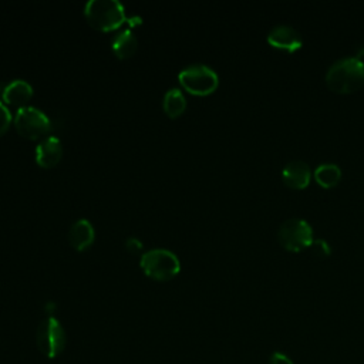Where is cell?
<instances>
[{
	"mask_svg": "<svg viewBox=\"0 0 364 364\" xmlns=\"http://www.w3.org/2000/svg\"><path fill=\"white\" fill-rule=\"evenodd\" d=\"M326 82L336 92H351L364 82V61L346 55L333 61L326 71Z\"/></svg>",
	"mask_w": 364,
	"mask_h": 364,
	"instance_id": "obj_1",
	"label": "cell"
},
{
	"mask_svg": "<svg viewBox=\"0 0 364 364\" xmlns=\"http://www.w3.org/2000/svg\"><path fill=\"white\" fill-rule=\"evenodd\" d=\"M84 14L94 27L101 30H114L125 20V9L118 0H88Z\"/></svg>",
	"mask_w": 364,
	"mask_h": 364,
	"instance_id": "obj_2",
	"label": "cell"
},
{
	"mask_svg": "<svg viewBox=\"0 0 364 364\" xmlns=\"http://www.w3.org/2000/svg\"><path fill=\"white\" fill-rule=\"evenodd\" d=\"M139 263L148 276L158 280L169 279L175 276L181 269L179 257L173 252L162 247L144 252L141 255Z\"/></svg>",
	"mask_w": 364,
	"mask_h": 364,
	"instance_id": "obj_3",
	"label": "cell"
},
{
	"mask_svg": "<svg viewBox=\"0 0 364 364\" xmlns=\"http://www.w3.org/2000/svg\"><path fill=\"white\" fill-rule=\"evenodd\" d=\"M277 239L289 250H301L307 247L313 237L311 225L299 216H290L284 219L277 229Z\"/></svg>",
	"mask_w": 364,
	"mask_h": 364,
	"instance_id": "obj_4",
	"label": "cell"
},
{
	"mask_svg": "<svg viewBox=\"0 0 364 364\" xmlns=\"http://www.w3.org/2000/svg\"><path fill=\"white\" fill-rule=\"evenodd\" d=\"M179 82L193 94H209L219 82L218 74L209 65L191 64L182 68L178 74Z\"/></svg>",
	"mask_w": 364,
	"mask_h": 364,
	"instance_id": "obj_5",
	"label": "cell"
},
{
	"mask_svg": "<svg viewBox=\"0 0 364 364\" xmlns=\"http://www.w3.org/2000/svg\"><path fill=\"white\" fill-rule=\"evenodd\" d=\"M36 344L43 355L48 358L57 357L65 346V333L54 317L44 318L36 331Z\"/></svg>",
	"mask_w": 364,
	"mask_h": 364,
	"instance_id": "obj_6",
	"label": "cell"
},
{
	"mask_svg": "<svg viewBox=\"0 0 364 364\" xmlns=\"http://www.w3.org/2000/svg\"><path fill=\"white\" fill-rule=\"evenodd\" d=\"M14 125L21 135L34 139L47 134L51 122L48 117L37 107L23 105L14 115Z\"/></svg>",
	"mask_w": 364,
	"mask_h": 364,
	"instance_id": "obj_7",
	"label": "cell"
},
{
	"mask_svg": "<svg viewBox=\"0 0 364 364\" xmlns=\"http://www.w3.org/2000/svg\"><path fill=\"white\" fill-rule=\"evenodd\" d=\"M267 41L279 48L294 51L301 47L303 37L297 28L290 24H276L267 33Z\"/></svg>",
	"mask_w": 364,
	"mask_h": 364,
	"instance_id": "obj_8",
	"label": "cell"
},
{
	"mask_svg": "<svg viewBox=\"0 0 364 364\" xmlns=\"http://www.w3.org/2000/svg\"><path fill=\"white\" fill-rule=\"evenodd\" d=\"M33 95V87L28 81L21 80V78H14L10 80L9 82L0 84V97L3 101L13 104V105H20L28 101Z\"/></svg>",
	"mask_w": 364,
	"mask_h": 364,
	"instance_id": "obj_9",
	"label": "cell"
},
{
	"mask_svg": "<svg viewBox=\"0 0 364 364\" xmlns=\"http://www.w3.org/2000/svg\"><path fill=\"white\" fill-rule=\"evenodd\" d=\"M63 154L61 141L54 135L44 136L36 146V161L41 166L55 165Z\"/></svg>",
	"mask_w": 364,
	"mask_h": 364,
	"instance_id": "obj_10",
	"label": "cell"
},
{
	"mask_svg": "<svg viewBox=\"0 0 364 364\" xmlns=\"http://www.w3.org/2000/svg\"><path fill=\"white\" fill-rule=\"evenodd\" d=\"M310 172L309 164L303 159H291L282 169L284 183L291 188H304L310 181Z\"/></svg>",
	"mask_w": 364,
	"mask_h": 364,
	"instance_id": "obj_11",
	"label": "cell"
},
{
	"mask_svg": "<svg viewBox=\"0 0 364 364\" xmlns=\"http://www.w3.org/2000/svg\"><path fill=\"white\" fill-rule=\"evenodd\" d=\"M68 239L71 245L77 249H84L94 240V228L88 219L75 220L68 232Z\"/></svg>",
	"mask_w": 364,
	"mask_h": 364,
	"instance_id": "obj_12",
	"label": "cell"
},
{
	"mask_svg": "<svg viewBox=\"0 0 364 364\" xmlns=\"http://www.w3.org/2000/svg\"><path fill=\"white\" fill-rule=\"evenodd\" d=\"M136 44H138V43H136V37L134 36V33H132L131 28H122V30H119V31L114 36L112 43H111L114 53H115L118 57H121V58L131 55V54L135 51Z\"/></svg>",
	"mask_w": 364,
	"mask_h": 364,
	"instance_id": "obj_13",
	"label": "cell"
},
{
	"mask_svg": "<svg viewBox=\"0 0 364 364\" xmlns=\"http://www.w3.org/2000/svg\"><path fill=\"white\" fill-rule=\"evenodd\" d=\"M162 105H164L165 112L171 117H176V115L182 114V111L186 107V100H185L183 92L176 87L169 88L164 95Z\"/></svg>",
	"mask_w": 364,
	"mask_h": 364,
	"instance_id": "obj_14",
	"label": "cell"
},
{
	"mask_svg": "<svg viewBox=\"0 0 364 364\" xmlns=\"http://www.w3.org/2000/svg\"><path fill=\"white\" fill-rule=\"evenodd\" d=\"M341 176V169L333 162H323L314 169L316 181L323 186H333L338 182Z\"/></svg>",
	"mask_w": 364,
	"mask_h": 364,
	"instance_id": "obj_15",
	"label": "cell"
},
{
	"mask_svg": "<svg viewBox=\"0 0 364 364\" xmlns=\"http://www.w3.org/2000/svg\"><path fill=\"white\" fill-rule=\"evenodd\" d=\"M311 252L318 255V256H327L330 252H331V247L328 245V242L323 237H317V239H313L311 243L309 245Z\"/></svg>",
	"mask_w": 364,
	"mask_h": 364,
	"instance_id": "obj_16",
	"label": "cell"
},
{
	"mask_svg": "<svg viewBox=\"0 0 364 364\" xmlns=\"http://www.w3.org/2000/svg\"><path fill=\"white\" fill-rule=\"evenodd\" d=\"M10 121H11L10 109H9V108L6 107V104L0 100V134L7 129V127L10 125Z\"/></svg>",
	"mask_w": 364,
	"mask_h": 364,
	"instance_id": "obj_17",
	"label": "cell"
},
{
	"mask_svg": "<svg viewBox=\"0 0 364 364\" xmlns=\"http://www.w3.org/2000/svg\"><path fill=\"white\" fill-rule=\"evenodd\" d=\"M269 364H294V363L287 354L282 351H273L269 357Z\"/></svg>",
	"mask_w": 364,
	"mask_h": 364,
	"instance_id": "obj_18",
	"label": "cell"
},
{
	"mask_svg": "<svg viewBox=\"0 0 364 364\" xmlns=\"http://www.w3.org/2000/svg\"><path fill=\"white\" fill-rule=\"evenodd\" d=\"M127 247L131 250H139L142 247V243L136 237H128L127 239Z\"/></svg>",
	"mask_w": 364,
	"mask_h": 364,
	"instance_id": "obj_19",
	"label": "cell"
}]
</instances>
